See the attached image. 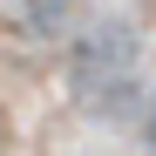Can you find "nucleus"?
<instances>
[{"label":"nucleus","instance_id":"obj_3","mask_svg":"<svg viewBox=\"0 0 156 156\" xmlns=\"http://www.w3.org/2000/svg\"><path fill=\"white\" fill-rule=\"evenodd\" d=\"M143 129H149V149H156V102H149V122H143Z\"/></svg>","mask_w":156,"mask_h":156},{"label":"nucleus","instance_id":"obj_2","mask_svg":"<svg viewBox=\"0 0 156 156\" xmlns=\"http://www.w3.org/2000/svg\"><path fill=\"white\" fill-rule=\"evenodd\" d=\"M27 14H34V27H41V34H61V14H68V0H27Z\"/></svg>","mask_w":156,"mask_h":156},{"label":"nucleus","instance_id":"obj_1","mask_svg":"<svg viewBox=\"0 0 156 156\" xmlns=\"http://www.w3.org/2000/svg\"><path fill=\"white\" fill-rule=\"evenodd\" d=\"M75 95L95 115H115L129 95H136V34L122 20H95V27L75 41Z\"/></svg>","mask_w":156,"mask_h":156}]
</instances>
